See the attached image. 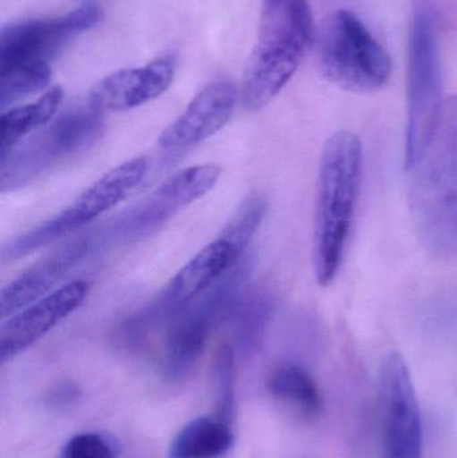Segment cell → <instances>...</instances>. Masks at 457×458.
<instances>
[{
  "label": "cell",
  "mask_w": 457,
  "mask_h": 458,
  "mask_svg": "<svg viewBox=\"0 0 457 458\" xmlns=\"http://www.w3.org/2000/svg\"><path fill=\"white\" fill-rule=\"evenodd\" d=\"M410 171V209L432 258L457 255V96L443 102L436 129Z\"/></svg>",
  "instance_id": "1"
},
{
  "label": "cell",
  "mask_w": 457,
  "mask_h": 458,
  "mask_svg": "<svg viewBox=\"0 0 457 458\" xmlns=\"http://www.w3.org/2000/svg\"><path fill=\"white\" fill-rule=\"evenodd\" d=\"M364 150L351 131L333 134L322 150L317 182L313 264L317 282L329 285L340 271L361 187Z\"/></svg>",
  "instance_id": "2"
},
{
  "label": "cell",
  "mask_w": 457,
  "mask_h": 458,
  "mask_svg": "<svg viewBox=\"0 0 457 458\" xmlns=\"http://www.w3.org/2000/svg\"><path fill=\"white\" fill-rule=\"evenodd\" d=\"M263 2L259 37L241 85V104L250 112L263 109L281 93L314 38L308 0Z\"/></svg>",
  "instance_id": "3"
},
{
  "label": "cell",
  "mask_w": 457,
  "mask_h": 458,
  "mask_svg": "<svg viewBox=\"0 0 457 458\" xmlns=\"http://www.w3.org/2000/svg\"><path fill=\"white\" fill-rule=\"evenodd\" d=\"M104 113L90 99L70 107L2 157L0 188L13 192L93 147L105 128Z\"/></svg>",
  "instance_id": "4"
},
{
  "label": "cell",
  "mask_w": 457,
  "mask_h": 458,
  "mask_svg": "<svg viewBox=\"0 0 457 458\" xmlns=\"http://www.w3.org/2000/svg\"><path fill=\"white\" fill-rule=\"evenodd\" d=\"M254 267L249 253L219 282L199 296L165 326L161 373L169 384H180L200 360L215 326L224 320L243 293Z\"/></svg>",
  "instance_id": "5"
},
{
  "label": "cell",
  "mask_w": 457,
  "mask_h": 458,
  "mask_svg": "<svg viewBox=\"0 0 457 458\" xmlns=\"http://www.w3.org/2000/svg\"><path fill=\"white\" fill-rule=\"evenodd\" d=\"M325 77L353 93H372L388 83L392 61L359 16L337 10L324 21L318 38Z\"/></svg>",
  "instance_id": "6"
},
{
  "label": "cell",
  "mask_w": 457,
  "mask_h": 458,
  "mask_svg": "<svg viewBox=\"0 0 457 458\" xmlns=\"http://www.w3.org/2000/svg\"><path fill=\"white\" fill-rule=\"evenodd\" d=\"M443 66L436 21L429 11H416L410 38L405 166L410 169L436 129L442 112Z\"/></svg>",
  "instance_id": "7"
},
{
  "label": "cell",
  "mask_w": 457,
  "mask_h": 458,
  "mask_svg": "<svg viewBox=\"0 0 457 458\" xmlns=\"http://www.w3.org/2000/svg\"><path fill=\"white\" fill-rule=\"evenodd\" d=\"M148 171L149 164L145 157L133 158L115 166L83 191L61 214L8 242L3 250V260L23 258L38 248L45 247L90 225L125 200L142 184Z\"/></svg>",
  "instance_id": "8"
},
{
  "label": "cell",
  "mask_w": 457,
  "mask_h": 458,
  "mask_svg": "<svg viewBox=\"0 0 457 458\" xmlns=\"http://www.w3.org/2000/svg\"><path fill=\"white\" fill-rule=\"evenodd\" d=\"M380 458H423V419L410 368L399 352L381 363L377 381Z\"/></svg>",
  "instance_id": "9"
},
{
  "label": "cell",
  "mask_w": 457,
  "mask_h": 458,
  "mask_svg": "<svg viewBox=\"0 0 457 458\" xmlns=\"http://www.w3.org/2000/svg\"><path fill=\"white\" fill-rule=\"evenodd\" d=\"M220 174L222 168L216 164H201L176 172L145 200L115 219L107 229L106 239L115 244H129L149 236L177 212L211 192Z\"/></svg>",
  "instance_id": "10"
},
{
  "label": "cell",
  "mask_w": 457,
  "mask_h": 458,
  "mask_svg": "<svg viewBox=\"0 0 457 458\" xmlns=\"http://www.w3.org/2000/svg\"><path fill=\"white\" fill-rule=\"evenodd\" d=\"M243 256L230 242L217 236L172 277L152 303L133 314L134 319L148 334L165 328L182 310L219 282Z\"/></svg>",
  "instance_id": "11"
},
{
  "label": "cell",
  "mask_w": 457,
  "mask_h": 458,
  "mask_svg": "<svg viewBox=\"0 0 457 458\" xmlns=\"http://www.w3.org/2000/svg\"><path fill=\"white\" fill-rule=\"evenodd\" d=\"M101 19L98 7L83 5L58 18L7 24L0 38V66L23 61L48 62L70 40L93 29Z\"/></svg>",
  "instance_id": "12"
},
{
  "label": "cell",
  "mask_w": 457,
  "mask_h": 458,
  "mask_svg": "<svg viewBox=\"0 0 457 458\" xmlns=\"http://www.w3.org/2000/svg\"><path fill=\"white\" fill-rule=\"evenodd\" d=\"M89 291L90 283L82 279L72 280L3 320L0 327L2 363L13 360L80 309L88 298Z\"/></svg>",
  "instance_id": "13"
},
{
  "label": "cell",
  "mask_w": 457,
  "mask_h": 458,
  "mask_svg": "<svg viewBox=\"0 0 457 458\" xmlns=\"http://www.w3.org/2000/svg\"><path fill=\"white\" fill-rule=\"evenodd\" d=\"M236 97L238 91L231 81L209 83L190 102L187 109L161 131L158 148L176 152L206 141L230 121Z\"/></svg>",
  "instance_id": "14"
},
{
  "label": "cell",
  "mask_w": 457,
  "mask_h": 458,
  "mask_svg": "<svg viewBox=\"0 0 457 458\" xmlns=\"http://www.w3.org/2000/svg\"><path fill=\"white\" fill-rule=\"evenodd\" d=\"M174 72L176 58L165 54L145 66L107 75L94 86L89 99L102 112H126L165 93L173 82Z\"/></svg>",
  "instance_id": "15"
},
{
  "label": "cell",
  "mask_w": 457,
  "mask_h": 458,
  "mask_svg": "<svg viewBox=\"0 0 457 458\" xmlns=\"http://www.w3.org/2000/svg\"><path fill=\"white\" fill-rule=\"evenodd\" d=\"M90 247V237H77L24 269L3 288L0 298L2 320L51 293V290L66 276L67 272L88 255Z\"/></svg>",
  "instance_id": "16"
},
{
  "label": "cell",
  "mask_w": 457,
  "mask_h": 458,
  "mask_svg": "<svg viewBox=\"0 0 457 458\" xmlns=\"http://www.w3.org/2000/svg\"><path fill=\"white\" fill-rule=\"evenodd\" d=\"M275 304V293L267 285L251 288L239 296L228 319L233 325L236 347L241 354H254L262 347Z\"/></svg>",
  "instance_id": "17"
},
{
  "label": "cell",
  "mask_w": 457,
  "mask_h": 458,
  "mask_svg": "<svg viewBox=\"0 0 457 458\" xmlns=\"http://www.w3.org/2000/svg\"><path fill=\"white\" fill-rule=\"evenodd\" d=\"M268 393L297 416L314 420L321 414L324 401L318 385L300 363L284 362L268 374Z\"/></svg>",
  "instance_id": "18"
},
{
  "label": "cell",
  "mask_w": 457,
  "mask_h": 458,
  "mask_svg": "<svg viewBox=\"0 0 457 458\" xmlns=\"http://www.w3.org/2000/svg\"><path fill=\"white\" fill-rule=\"evenodd\" d=\"M233 444L230 424L216 417H198L174 436L168 458H220Z\"/></svg>",
  "instance_id": "19"
},
{
  "label": "cell",
  "mask_w": 457,
  "mask_h": 458,
  "mask_svg": "<svg viewBox=\"0 0 457 458\" xmlns=\"http://www.w3.org/2000/svg\"><path fill=\"white\" fill-rule=\"evenodd\" d=\"M63 99L61 88L50 89L40 98L24 106L13 107L2 115V157L21 144L24 137L47 125Z\"/></svg>",
  "instance_id": "20"
},
{
  "label": "cell",
  "mask_w": 457,
  "mask_h": 458,
  "mask_svg": "<svg viewBox=\"0 0 457 458\" xmlns=\"http://www.w3.org/2000/svg\"><path fill=\"white\" fill-rule=\"evenodd\" d=\"M51 80L48 62L23 61L0 66V106L11 105L47 88Z\"/></svg>",
  "instance_id": "21"
},
{
  "label": "cell",
  "mask_w": 457,
  "mask_h": 458,
  "mask_svg": "<svg viewBox=\"0 0 457 458\" xmlns=\"http://www.w3.org/2000/svg\"><path fill=\"white\" fill-rule=\"evenodd\" d=\"M266 212L267 200L265 196L258 192L251 193L236 208L219 236L230 242L239 252L246 255L250 242L265 219Z\"/></svg>",
  "instance_id": "22"
},
{
  "label": "cell",
  "mask_w": 457,
  "mask_h": 458,
  "mask_svg": "<svg viewBox=\"0 0 457 458\" xmlns=\"http://www.w3.org/2000/svg\"><path fill=\"white\" fill-rule=\"evenodd\" d=\"M215 417L233 424L235 411V352L230 344L220 346L214 362Z\"/></svg>",
  "instance_id": "23"
},
{
  "label": "cell",
  "mask_w": 457,
  "mask_h": 458,
  "mask_svg": "<svg viewBox=\"0 0 457 458\" xmlns=\"http://www.w3.org/2000/svg\"><path fill=\"white\" fill-rule=\"evenodd\" d=\"M114 446L97 433L72 436L63 448L61 458H115Z\"/></svg>",
  "instance_id": "24"
},
{
  "label": "cell",
  "mask_w": 457,
  "mask_h": 458,
  "mask_svg": "<svg viewBox=\"0 0 457 458\" xmlns=\"http://www.w3.org/2000/svg\"><path fill=\"white\" fill-rule=\"evenodd\" d=\"M78 394H80V392H78L75 385L63 382L53 390L50 398L53 403H56V405H67V403H72L78 397Z\"/></svg>",
  "instance_id": "25"
}]
</instances>
